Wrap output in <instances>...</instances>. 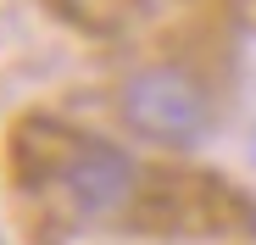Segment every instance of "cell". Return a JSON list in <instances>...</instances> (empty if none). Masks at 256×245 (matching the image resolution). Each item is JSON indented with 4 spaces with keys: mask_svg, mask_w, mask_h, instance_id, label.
<instances>
[{
    "mask_svg": "<svg viewBox=\"0 0 256 245\" xmlns=\"http://www.w3.org/2000/svg\"><path fill=\"white\" fill-rule=\"evenodd\" d=\"M0 162L12 195L62 228H117L140 190V162H128L112 140L45 112H28L6 128Z\"/></svg>",
    "mask_w": 256,
    "mask_h": 245,
    "instance_id": "obj_1",
    "label": "cell"
},
{
    "mask_svg": "<svg viewBox=\"0 0 256 245\" xmlns=\"http://www.w3.org/2000/svg\"><path fill=\"white\" fill-rule=\"evenodd\" d=\"M122 234H150V240H228L256 234V200L206 168H140L134 206L117 223Z\"/></svg>",
    "mask_w": 256,
    "mask_h": 245,
    "instance_id": "obj_2",
    "label": "cell"
},
{
    "mask_svg": "<svg viewBox=\"0 0 256 245\" xmlns=\"http://www.w3.org/2000/svg\"><path fill=\"white\" fill-rule=\"evenodd\" d=\"M122 117L140 140L184 150L212 128V95L184 67H140L122 84Z\"/></svg>",
    "mask_w": 256,
    "mask_h": 245,
    "instance_id": "obj_3",
    "label": "cell"
}]
</instances>
